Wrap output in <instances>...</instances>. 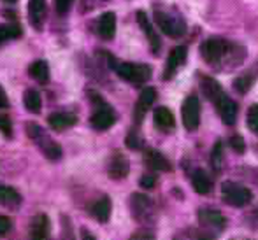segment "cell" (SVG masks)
<instances>
[{
    "label": "cell",
    "mask_w": 258,
    "mask_h": 240,
    "mask_svg": "<svg viewBox=\"0 0 258 240\" xmlns=\"http://www.w3.org/2000/svg\"><path fill=\"white\" fill-rule=\"evenodd\" d=\"M248 126H249V130H253V132L258 133V104L253 105V107H249V111H248Z\"/></svg>",
    "instance_id": "29"
},
{
    "label": "cell",
    "mask_w": 258,
    "mask_h": 240,
    "mask_svg": "<svg viewBox=\"0 0 258 240\" xmlns=\"http://www.w3.org/2000/svg\"><path fill=\"white\" fill-rule=\"evenodd\" d=\"M25 105H27L28 111L34 112V114L41 112L42 98H41V95H39V92H35V90H28L27 95H25Z\"/></svg>",
    "instance_id": "24"
},
{
    "label": "cell",
    "mask_w": 258,
    "mask_h": 240,
    "mask_svg": "<svg viewBox=\"0 0 258 240\" xmlns=\"http://www.w3.org/2000/svg\"><path fill=\"white\" fill-rule=\"evenodd\" d=\"M48 123L53 130L63 132V130H67L76 125V116L71 114V112H54V114H51L48 118Z\"/></svg>",
    "instance_id": "15"
},
{
    "label": "cell",
    "mask_w": 258,
    "mask_h": 240,
    "mask_svg": "<svg viewBox=\"0 0 258 240\" xmlns=\"http://www.w3.org/2000/svg\"><path fill=\"white\" fill-rule=\"evenodd\" d=\"M213 104L216 105V111H218V114H220L221 121H223L225 125H234L235 119H237V105H235V102L221 92L220 95L213 100Z\"/></svg>",
    "instance_id": "6"
},
{
    "label": "cell",
    "mask_w": 258,
    "mask_h": 240,
    "mask_svg": "<svg viewBox=\"0 0 258 240\" xmlns=\"http://www.w3.org/2000/svg\"><path fill=\"white\" fill-rule=\"evenodd\" d=\"M7 105H9V98H7L6 92L2 90V86H0V109H6Z\"/></svg>",
    "instance_id": "36"
},
{
    "label": "cell",
    "mask_w": 258,
    "mask_h": 240,
    "mask_svg": "<svg viewBox=\"0 0 258 240\" xmlns=\"http://www.w3.org/2000/svg\"><path fill=\"white\" fill-rule=\"evenodd\" d=\"M181 116H183V125L188 132H195L201 123V102L195 95H190L183 102L181 107Z\"/></svg>",
    "instance_id": "5"
},
{
    "label": "cell",
    "mask_w": 258,
    "mask_h": 240,
    "mask_svg": "<svg viewBox=\"0 0 258 240\" xmlns=\"http://www.w3.org/2000/svg\"><path fill=\"white\" fill-rule=\"evenodd\" d=\"M92 212H93V216L100 221V223H105V221L109 219V216H111V200H109L107 196L100 198L99 202L93 205Z\"/></svg>",
    "instance_id": "22"
},
{
    "label": "cell",
    "mask_w": 258,
    "mask_h": 240,
    "mask_svg": "<svg viewBox=\"0 0 258 240\" xmlns=\"http://www.w3.org/2000/svg\"><path fill=\"white\" fill-rule=\"evenodd\" d=\"M128 159L125 158V156L121 154V152H116L114 156L111 158V162H109V169H107V174L111 179H123V177H126V174H128Z\"/></svg>",
    "instance_id": "10"
},
{
    "label": "cell",
    "mask_w": 258,
    "mask_h": 240,
    "mask_svg": "<svg viewBox=\"0 0 258 240\" xmlns=\"http://www.w3.org/2000/svg\"><path fill=\"white\" fill-rule=\"evenodd\" d=\"M28 74H30L32 79H35L37 83L41 85H46L49 81V68H48V63L42 60H37L28 67Z\"/></svg>",
    "instance_id": "19"
},
{
    "label": "cell",
    "mask_w": 258,
    "mask_h": 240,
    "mask_svg": "<svg viewBox=\"0 0 258 240\" xmlns=\"http://www.w3.org/2000/svg\"><path fill=\"white\" fill-rule=\"evenodd\" d=\"M230 147L234 149L235 152H244V140H242V137H239V135H234L230 139Z\"/></svg>",
    "instance_id": "31"
},
{
    "label": "cell",
    "mask_w": 258,
    "mask_h": 240,
    "mask_svg": "<svg viewBox=\"0 0 258 240\" xmlns=\"http://www.w3.org/2000/svg\"><path fill=\"white\" fill-rule=\"evenodd\" d=\"M21 37V27L20 25H0V44L9 39Z\"/></svg>",
    "instance_id": "27"
},
{
    "label": "cell",
    "mask_w": 258,
    "mask_h": 240,
    "mask_svg": "<svg viewBox=\"0 0 258 240\" xmlns=\"http://www.w3.org/2000/svg\"><path fill=\"white\" fill-rule=\"evenodd\" d=\"M186 54H188L186 46H177V48H174L170 51L169 58H167V61H165V68H163V79H165V81H169V79L176 74L177 68L186 61Z\"/></svg>",
    "instance_id": "7"
},
{
    "label": "cell",
    "mask_w": 258,
    "mask_h": 240,
    "mask_svg": "<svg viewBox=\"0 0 258 240\" xmlns=\"http://www.w3.org/2000/svg\"><path fill=\"white\" fill-rule=\"evenodd\" d=\"M27 128H28V135H30L32 139H35V140H37L39 137H41L42 133H44V132H42V128H41V126H39V125H35V123H28V125H27Z\"/></svg>",
    "instance_id": "32"
},
{
    "label": "cell",
    "mask_w": 258,
    "mask_h": 240,
    "mask_svg": "<svg viewBox=\"0 0 258 240\" xmlns=\"http://www.w3.org/2000/svg\"><path fill=\"white\" fill-rule=\"evenodd\" d=\"M39 145H41L42 152L48 156L49 159H60L61 158V147L58 145L54 140H51L49 137H46V133H42L37 139Z\"/></svg>",
    "instance_id": "20"
},
{
    "label": "cell",
    "mask_w": 258,
    "mask_h": 240,
    "mask_svg": "<svg viewBox=\"0 0 258 240\" xmlns=\"http://www.w3.org/2000/svg\"><path fill=\"white\" fill-rule=\"evenodd\" d=\"M28 16L34 27H41L46 16V0H30L28 4Z\"/></svg>",
    "instance_id": "18"
},
{
    "label": "cell",
    "mask_w": 258,
    "mask_h": 240,
    "mask_svg": "<svg viewBox=\"0 0 258 240\" xmlns=\"http://www.w3.org/2000/svg\"><path fill=\"white\" fill-rule=\"evenodd\" d=\"M156 184V177L151 176V174H146V176L141 177V186L146 188V190H151Z\"/></svg>",
    "instance_id": "33"
},
{
    "label": "cell",
    "mask_w": 258,
    "mask_h": 240,
    "mask_svg": "<svg viewBox=\"0 0 258 240\" xmlns=\"http://www.w3.org/2000/svg\"><path fill=\"white\" fill-rule=\"evenodd\" d=\"M144 159H146V165L155 172H169L170 170V163L167 162V158L155 149H148Z\"/></svg>",
    "instance_id": "14"
},
{
    "label": "cell",
    "mask_w": 258,
    "mask_h": 240,
    "mask_svg": "<svg viewBox=\"0 0 258 240\" xmlns=\"http://www.w3.org/2000/svg\"><path fill=\"white\" fill-rule=\"evenodd\" d=\"M137 21H139V25H141V28L144 30V34H146V37H148V41H150V46H151V51L156 54L160 51V46H162V42H160V37H158V34L155 32V28L151 27V23H150V20H148V16L143 13V11H139L137 13Z\"/></svg>",
    "instance_id": "12"
},
{
    "label": "cell",
    "mask_w": 258,
    "mask_h": 240,
    "mask_svg": "<svg viewBox=\"0 0 258 240\" xmlns=\"http://www.w3.org/2000/svg\"><path fill=\"white\" fill-rule=\"evenodd\" d=\"M191 186L199 195H207L211 191V179L204 170H195V174L191 176Z\"/></svg>",
    "instance_id": "21"
},
{
    "label": "cell",
    "mask_w": 258,
    "mask_h": 240,
    "mask_svg": "<svg viewBox=\"0 0 258 240\" xmlns=\"http://www.w3.org/2000/svg\"><path fill=\"white\" fill-rule=\"evenodd\" d=\"M153 119H155V125L158 126L160 130H163V132H169V130H172L174 125H176L172 112H170L167 107H158V109H156Z\"/></svg>",
    "instance_id": "17"
},
{
    "label": "cell",
    "mask_w": 258,
    "mask_h": 240,
    "mask_svg": "<svg viewBox=\"0 0 258 240\" xmlns=\"http://www.w3.org/2000/svg\"><path fill=\"white\" fill-rule=\"evenodd\" d=\"M99 35L104 41H111L114 37L116 32V14L114 13H104L99 20V27H97Z\"/></svg>",
    "instance_id": "13"
},
{
    "label": "cell",
    "mask_w": 258,
    "mask_h": 240,
    "mask_svg": "<svg viewBox=\"0 0 258 240\" xmlns=\"http://www.w3.org/2000/svg\"><path fill=\"white\" fill-rule=\"evenodd\" d=\"M211 165H213L214 170L221 169V142H216V145L213 147V152H211Z\"/></svg>",
    "instance_id": "28"
},
{
    "label": "cell",
    "mask_w": 258,
    "mask_h": 240,
    "mask_svg": "<svg viewBox=\"0 0 258 240\" xmlns=\"http://www.w3.org/2000/svg\"><path fill=\"white\" fill-rule=\"evenodd\" d=\"M202 90H204L206 95L211 98V102H213L214 98L223 92V90H221V86H220V83L214 81L213 77H204V79H202Z\"/></svg>",
    "instance_id": "26"
},
{
    "label": "cell",
    "mask_w": 258,
    "mask_h": 240,
    "mask_svg": "<svg viewBox=\"0 0 258 240\" xmlns=\"http://www.w3.org/2000/svg\"><path fill=\"white\" fill-rule=\"evenodd\" d=\"M199 221H201L204 226L207 228H216V230H223L227 221H225L223 214L218 212V210H213V209H204L199 212Z\"/></svg>",
    "instance_id": "11"
},
{
    "label": "cell",
    "mask_w": 258,
    "mask_h": 240,
    "mask_svg": "<svg viewBox=\"0 0 258 240\" xmlns=\"http://www.w3.org/2000/svg\"><path fill=\"white\" fill-rule=\"evenodd\" d=\"M221 196H223L225 203L232 207H246L253 200V195L248 188L241 186L237 183H223L221 186Z\"/></svg>",
    "instance_id": "2"
},
{
    "label": "cell",
    "mask_w": 258,
    "mask_h": 240,
    "mask_svg": "<svg viewBox=\"0 0 258 240\" xmlns=\"http://www.w3.org/2000/svg\"><path fill=\"white\" fill-rule=\"evenodd\" d=\"M0 132L6 137L13 135V125H11V119L7 116H0Z\"/></svg>",
    "instance_id": "30"
},
{
    "label": "cell",
    "mask_w": 258,
    "mask_h": 240,
    "mask_svg": "<svg viewBox=\"0 0 258 240\" xmlns=\"http://www.w3.org/2000/svg\"><path fill=\"white\" fill-rule=\"evenodd\" d=\"M6 2H16V0H6Z\"/></svg>",
    "instance_id": "38"
},
{
    "label": "cell",
    "mask_w": 258,
    "mask_h": 240,
    "mask_svg": "<svg viewBox=\"0 0 258 240\" xmlns=\"http://www.w3.org/2000/svg\"><path fill=\"white\" fill-rule=\"evenodd\" d=\"M230 49V44L225 42L223 39H218V37H211L207 41L202 42L201 46V53L202 58H204L206 63L209 65H216L221 61V58L227 54V51Z\"/></svg>",
    "instance_id": "4"
},
{
    "label": "cell",
    "mask_w": 258,
    "mask_h": 240,
    "mask_svg": "<svg viewBox=\"0 0 258 240\" xmlns=\"http://www.w3.org/2000/svg\"><path fill=\"white\" fill-rule=\"evenodd\" d=\"M116 72L121 79L134 85H143L151 77V67L143 63H118Z\"/></svg>",
    "instance_id": "3"
},
{
    "label": "cell",
    "mask_w": 258,
    "mask_h": 240,
    "mask_svg": "<svg viewBox=\"0 0 258 240\" xmlns=\"http://www.w3.org/2000/svg\"><path fill=\"white\" fill-rule=\"evenodd\" d=\"M155 21L156 25H158V28L163 32L165 35H169V37H181V35H184V32H186V25H184V21L181 20L179 16H172L170 13H167V11H155Z\"/></svg>",
    "instance_id": "1"
},
{
    "label": "cell",
    "mask_w": 258,
    "mask_h": 240,
    "mask_svg": "<svg viewBox=\"0 0 258 240\" xmlns=\"http://www.w3.org/2000/svg\"><path fill=\"white\" fill-rule=\"evenodd\" d=\"M156 98V92L153 88H144L139 95V100L136 104V111H134V121L136 123H141L144 119V114L151 109Z\"/></svg>",
    "instance_id": "9"
},
{
    "label": "cell",
    "mask_w": 258,
    "mask_h": 240,
    "mask_svg": "<svg viewBox=\"0 0 258 240\" xmlns=\"http://www.w3.org/2000/svg\"><path fill=\"white\" fill-rule=\"evenodd\" d=\"M11 230V219L6 216H0V235L7 233Z\"/></svg>",
    "instance_id": "34"
},
{
    "label": "cell",
    "mask_w": 258,
    "mask_h": 240,
    "mask_svg": "<svg viewBox=\"0 0 258 240\" xmlns=\"http://www.w3.org/2000/svg\"><path fill=\"white\" fill-rule=\"evenodd\" d=\"M114 121H116L114 111H112L111 107H107L104 102L100 104L99 111H95V114L92 116V126L95 130H100V132L111 128V126L114 125Z\"/></svg>",
    "instance_id": "8"
},
{
    "label": "cell",
    "mask_w": 258,
    "mask_h": 240,
    "mask_svg": "<svg viewBox=\"0 0 258 240\" xmlns=\"http://www.w3.org/2000/svg\"><path fill=\"white\" fill-rule=\"evenodd\" d=\"M20 202H21V196L16 190L7 186H0V203L2 205L14 207V205H20Z\"/></svg>",
    "instance_id": "23"
},
{
    "label": "cell",
    "mask_w": 258,
    "mask_h": 240,
    "mask_svg": "<svg viewBox=\"0 0 258 240\" xmlns=\"http://www.w3.org/2000/svg\"><path fill=\"white\" fill-rule=\"evenodd\" d=\"M69 2H71V0H56L58 13H65V11L69 9Z\"/></svg>",
    "instance_id": "37"
},
{
    "label": "cell",
    "mask_w": 258,
    "mask_h": 240,
    "mask_svg": "<svg viewBox=\"0 0 258 240\" xmlns=\"http://www.w3.org/2000/svg\"><path fill=\"white\" fill-rule=\"evenodd\" d=\"M30 235L34 238H46L49 235V219L46 214H37L30 223Z\"/></svg>",
    "instance_id": "16"
},
{
    "label": "cell",
    "mask_w": 258,
    "mask_h": 240,
    "mask_svg": "<svg viewBox=\"0 0 258 240\" xmlns=\"http://www.w3.org/2000/svg\"><path fill=\"white\" fill-rule=\"evenodd\" d=\"M126 145H128V147H132V149H137V147H139V139H137V137L132 133V135L126 137Z\"/></svg>",
    "instance_id": "35"
},
{
    "label": "cell",
    "mask_w": 258,
    "mask_h": 240,
    "mask_svg": "<svg viewBox=\"0 0 258 240\" xmlns=\"http://www.w3.org/2000/svg\"><path fill=\"white\" fill-rule=\"evenodd\" d=\"M258 75V72L255 74V70H249L248 74H242L241 77H237L234 81V88L237 90L239 93H246L249 88H251L253 81H255V77Z\"/></svg>",
    "instance_id": "25"
}]
</instances>
